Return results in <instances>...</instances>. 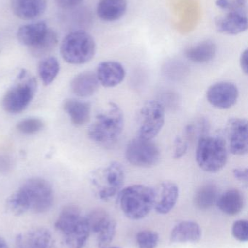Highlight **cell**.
<instances>
[{"label":"cell","instance_id":"1","mask_svg":"<svg viewBox=\"0 0 248 248\" xmlns=\"http://www.w3.org/2000/svg\"><path fill=\"white\" fill-rule=\"evenodd\" d=\"M125 126V117L121 108L115 103H109L107 108L96 116L88 128V136L96 144L109 147L120 137Z\"/></svg>","mask_w":248,"mask_h":248},{"label":"cell","instance_id":"2","mask_svg":"<svg viewBox=\"0 0 248 248\" xmlns=\"http://www.w3.org/2000/svg\"><path fill=\"white\" fill-rule=\"evenodd\" d=\"M119 205L130 219L145 218L154 208V190L143 185L128 186L119 192Z\"/></svg>","mask_w":248,"mask_h":248},{"label":"cell","instance_id":"3","mask_svg":"<svg viewBox=\"0 0 248 248\" xmlns=\"http://www.w3.org/2000/svg\"><path fill=\"white\" fill-rule=\"evenodd\" d=\"M196 160L204 171L217 173L224 169L228 160L226 140L220 136H204L198 141Z\"/></svg>","mask_w":248,"mask_h":248},{"label":"cell","instance_id":"4","mask_svg":"<svg viewBox=\"0 0 248 248\" xmlns=\"http://www.w3.org/2000/svg\"><path fill=\"white\" fill-rule=\"evenodd\" d=\"M37 88L36 78L29 71H20L16 82L6 92L1 101L3 109L11 114L21 113L30 104Z\"/></svg>","mask_w":248,"mask_h":248},{"label":"cell","instance_id":"5","mask_svg":"<svg viewBox=\"0 0 248 248\" xmlns=\"http://www.w3.org/2000/svg\"><path fill=\"white\" fill-rule=\"evenodd\" d=\"M96 46L91 35L84 31H75L67 35L61 46L64 61L72 65H82L93 59Z\"/></svg>","mask_w":248,"mask_h":248},{"label":"cell","instance_id":"6","mask_svg":"<svg viewBox=\"0 0 248 248\" xmlns=\"http://www.w3.org/2000/svg\"><path fill=\"white\" fill-rule=\"evenodd\" d=\"M125 179L123 166L118 162L113 161L98 170L93 182L99 189V198L108 201L120 192Z\"/></svg>","mask_w":248,"mask_h":248},{"label":"cell","instance_id":"7","mask_svg":"<svg viewBox=\"0 0 248 248\" xmlns=\"http://www.w3.org/2000/svg\"><path fill=\"white\" fill-rule=\"evenodd\" d=\"M20 187L27 197L32 212L45 214L51 209L55 197L52 185L48 181L39 177L31 178Z\"/></svg>","mask_w":248,"mask_h":248},{"label":"cell","instance_id":"8","mask_svg":"<svg viewBox=\"0 0 248 248\" xmlns=\"http://www.w3.org/2000/svg\"><path fill=\"white\" fill-rule=\"evenodd\" d=\"M125 157L132 166L150 168L160 161V152L152 140L138 137L131 140L125 150Z\"/></svg>","mask_w":248,"mask_h":248},{"label":"cell","instance_id":"9","mask_svg":"<svg viewBox=\"0 0 248 248\" xmlns=\"http://www.w3.org/2000/svg\"><path fill=\"white\" fill-rule=\"evenodd\" d=\"M165 110L161 103L155 100L146 102L140 110L138 137L153 140L163 128Z\"/></svg>","mask_w":248,"mask_h":248},{"label":"cell","instance_id":"10","mask_svg":"<svg viewBox=\"0 0 248 248\" xmlns=\"http://www.w3.org/2000/svg\"><path fill=\"white\" fill-rule=\"evenodd\" d=\"M85 217L91 234L97 237L98 246L100 248L107 247L115 236L116 222L109 213L101 208L93 210Z\"/></svg>","mask_w":248,"mask_h":248},{"label":"cell","instance_id":"11","mask_svg":"<svg viewBox=\"0 0 248 248\" xmlns=\"http://www.w3.org/2000/svg\"><path fill=\"white\" fill-rule=\"evenodd\" d=\"M226 141L228 150L234 155L247 154L248 150V122L246 119L231 118L225 127Z\"/></svg>","mask_w":248,"mask_h":248},{"label":"cell","instance_id":"12","mask_svg":"<svg viewBox=\"0 0 248 248\" xmlns=\"http://www.w3.org/2000/svg\"><path fill=\"white\" fill-rule=\"evenodd\" d=\"M240 96L238 87L231 82L221 81L211 85L207 90L208 103L218 109L231 108L237 103Z\"/></svg>","mask_w":248,"mask_h":248},{"label":"cell","instance_id":"13","mask_svg":"<svg viewBox=\"0 0 248 248\" xmlns=\"http://www.w3.org/2000/svg\"><path fill=\"white\" fill-rule=\"evenodd\" d=\"M218 31L226 34L236 35L243 33L248 29L246 8H233L228 10L224 16L215 20Z\"/></svg>","mask_w":248,"mask_h":248},{"label":"cell","instance_id":"14","mask_svg":"<svg viewBox=\"0 0 248 248\" xmlns=\"http://www.w3.org/2000/svg\"><path fill=\"white\" fill-rule=\"evenodd\" d=\"M154 190V208L158 214H167L176 205L179 196L177 185L172 182H163Z\"/></svg>","mask_w":248,"mask_h":248},{"label":"cell","instance_id":"15","mask_svg":"<svg viewBox=\"0 0 248 248\" xmlns=\"http://www.w3.org/2000/svg\"><path fill=\"white\" fill-rule=\"evenodd\" d=\"M96 77L99 84L106 88H112L120 84L125 79V68L116 61H104L97 68Z\"/></svg>","mask_w":248,"mask_h":248},{"label":"cell","instance_id":"16","mask_svg":"<svg viewBox=\"0 0 248 248\" xmlns=\"http://www.w3.org/2000/svg\"><path fill=\"white\" fill-rule=\"evenodd\" d=\"M12 10L22 20H33L43 14L46 0H12Z\"/></svg>","mask_w":248,"mask_h":248},{"label":"cell","instance_id":"17","mask_svg":"<svg viewBox=\"0 0 248 248\" xmlns=\"http://www.w3.org/2000/svg\"><path fill=\"white\" fill-rule=\"evenodd\" d=\"M202 237V230L198 223L184 221L172 230L170 240L173 243H198Z\"/></svg>","mask_w":248,"mask_h":248},{"label":"cell","instance_id":"18","mask_svg":"<svg viewBox=\"0 0 248 248\" xmlns=\"http://www.w3.org/2000/svg\"><path fill=\"white\" fill-rule=\"evenodd\" d=\"M99 84L96 74L91 71H85L77 74L71 82L73 93L80 97L93 95L99 89Z\"/></svg>","mask_w":248,"mask_h":248},{"label":"cell","instance_id":"19","mask_svg":"<svg viewBox=\"0 0 248 248\" xmlns=\"http://www.w3.org/2000/svg\"><path fill=\"white\" fill-rule=\"evenodd\" d=\"M245 202L243 192L239 189H231L219 195L216 205L224 214L229 216H236L243 211Z\"/></svg>","mask_w":248,"mask_h":248},{"label":"cell","instance_id":"20","mask_svg":"<svg viewBox=\"0 0 248 248\" xmlns=\"http://www.w3.org/2000/svg\"><path fill=\"white\" fill-rule=\"evenodd\" d=\"M63 108L72 124L77 126L84 125L90 121L91 113L90 103L75 99H68L64 102Z\"/></svg>","mask_w":248,"mask_h":248},{"label":"cell","instance_id":"21","mask_svg":"<svg viewBox=\"0 0 248 248\" xmlns=\"http://www.w3.org/2000/svg\"><path fill=\"white\" fill-rule=\"evenodd\" d=\"M48 26L44 21L23 25L17 32V40L28 47L37 44L46 34Z\"/></svg>","mask_w":248,"mask_h":248},{"label":"cell","instance_id":"22","mask_svg":"<svg viewBox=\"0 0 248 248\" xmlns=\"http://www.w3.org/2000/svg\"><path fill=\"white\" fill-rule=\"evenodd\" d=\"M216 53V45L212 41L205 40L188 48L185 55L191 62L202 64L214 60Z\"/></svg>","mask_w":248,"mask_h":248},{"label":"cell","instance_id":"23","mask_svg":"<svg viewBox=\"0 0 248 248\" xmlns=\"http://www.w3.org/2000/svg\"><path fill=\"white\" fill-rule=\"evenodd\" d=\"M127 7L126 0H100L97 6V14L104 21H115L125 15Z\"/></svg>","mask_w":248,"mask_h":248},{"label":"cell","instance_id":"24","mask_svg":"<svg viewBox=\"0 0 248 248\" xmlns=\"http://www.w3.org/2000/svg\"><path fill=\"white\" fill-rule=\"evenodd\" d=\"M21 235L24 243L30 248H54L55 246L52 233L45 227H34Z\"/></svg>","mask_w":248,"mask_h":248},{"label":"cell","instance_id":"25","mask_svg":"<svg viewBox=\"0 0 248 248\" xmlns=\"http://www.w3.org/2000/svg\"><path fill=\"white\" fill-rule=\"evenodd\" d=\"M83 218L81 211L74 205H67L63 208L55 222V228L61 234L74 230Z\"/></svg>","mask_w":248,"mask_h":248},{"label":"cell","instance_id":"26","mask_svg":"<svg viewBox=\"0 0 248 248\" xmlns=\"http://www.w3.org/2000/svg\"><path fill=\"white\" fill-rule=\"evenodd\" d=\"M90 234L91 233L85 217H83V219L72 231L64 234L62 237L66 248H84Z\"/></svg>","mask_w":248,"mask_h":248},{"label":"cell","instance_id":"27","mask_svg":"<svg viewBox=\"0 0 248 248\" xmlns=\"http://www.w3.org/2000/svg\"><path fill=\"white\" fill-rule=\"evenodd\" d=\"M219 192L216 185L208 183L201 186L195 192L194 204L199 210H208L216 204Z\"/></svg>","mask_w":248,"mask_h":248},{"label":"cell","instance_id":"28","mask_svg":"<svg viewBox=\"0 0 248 248\" xmlns=\"http://www.w3.org/2000/svg\"><path fill=\"white\" fill-rule=\"evenodd\" d=\"M6 209L15 217H20L30 211V205L21 187L15 191L6 201Z\"/></svg>","mask_w":248,"mask_h":248},{"label":"cell","instance_id":"29","mask_svg":"<svg viewBox=\"0 0 248 248\" xmlns=\"http://www.w3.org/2000/svg\"><path fill=\"white\" fill-rule=\"evenodd\" d=\"M60 64L55 57H48L44 58L39 62L38 73L42 83L45 85H50L53 82L59 74Z\"/></svg>","mask_w":248,"mask_h":248},{"label":"cell","instance_id":"30","mask_svg":"<svg viewBox=\"0 0 248 248\" xmlns=\"http://www.w3.org/2000/svg\"><path fill=\"white\" fill-rule=\"evenodd\" d=\"M58 44V36L54 31L48 29L43 38L33 46L29 48V52L36 58H41L48 55L53 50Z\"/></svg>","mask_w":248,"mask_h":248},{"label":"cell","instance_id":"31","mask_svg":"<svg viewBox=\"0 0 248 248\" xmlns=\"http://www.w3.org/2000/svg\"><path fill=\"white\" fill-rule=\"evenodd\" d=\"M45 126L43 121L38 118H26L19 122L16 128L19 132L25 135H33L42 131Z\"/></svg>","mask_w":248,"mask_h":248},{"label":"cell","instance_id":"32","mask_svg":"<svg viewBox=\"0 0 248 248\" xmlns=\"http://www.w3.org/2000/svg\"><path fill=\"white\" fill-rule=\"evenodd\" d=\"M209 130V124L205 119H200L189 124L186 128V137L187 140L195 141L199 140L207 135Z\"/></svg>","mask_w":248,"mask_h":248},{"label":"cell","instance_id":"33","mask_svg":"<svg viewBox=\"0 0 248 248\" xmlns=\"http://www.w3.org/2000/svg\"><path fill=\"white\" fill-rule=\"evenodd\" d=\"M158 242V233L151 230H143L136 235L138 248H156Z\"/></svg>","mask_w":248,"mask_h":248},{"label":"cell","instance_id":"34","mask_svg":"<svg viewBox=\"0 0 248 248\" xmlns=\"http://www.w3.org/2000/svg\"><path fill=\"white\" fill-rule=\"evenodd\" d=\"M233 237L242 243L248 240V222L246 220H238L232 226Z\"/></svg>","mask_w":248,"mask_h":248},{"label":"cell","instance_id":"35","mask_svg":"<svg viewBox=\"0 0 248 248\" xmlns=\"http://www.w3.org/2000/svg\"><path fill=\"white\" fill-rule=\"evenodd\" d=\"M174 157L175 159H180L187 153L189 148L188 141L183 140L180 136H177L174 141Z\"/></svg>","mask_w":248,"mask_h":248},{"label":"cell","instance_id":"36","mask_svg":"<svg viewBox=\"0 0 248 248\" xmlns=\"http://www.w3.org/2000/svg\"><path fill=\"white\" fill-rule=\"evenodd\" d=\"M11 167V157L4 153H0V173H7Z\"/></svg>","mask_w":248,"mask_h":248},{"label":"cell","instance_id":"37","mask_svg":"<svg viewBox=\"0 0 248 248\" xmlns=\"http://www.w3.org/2000/svg\"><path fill=\"white\" fill-rule=\"evenodd\" d=\"M83 0H55L58 7L62 9H71L83 2Z\"/></svg>","mask_w":248,"mask_h":248},{"label":"cell","instance_id":"38","mask_svg":"<svg viewBox=\"0 0 248 248\" xmlns=\"http://www.w3.org/2000/svg\"><path fill=\"white\" fill-rule=\"evenodd\" d=\"M233 175L234 178L240 182L248 184V169H242L237 168L233 170Z\"/></svg>","mask_w":248,"mask_h":248},{"label":"cell","instance_id":"39","mask_svg":"<svg viewBox=\"0 0 248 248\" xmlns=\"http://www.w3.org/2000/svg\"><path fill=\"white\" fill-rule=\"evenodd\" d=\"M240 65L241 67L242 71L245 74H248V51L246 49V50L242 52L240 58Z\"/></svg>","mask_w":248,"mask_h":248},{"label":"cell","instance_id":"40","mask_svg":"<svg viewBox=\"0 0 248 248\" xmlns=\"http://www.w3.org/2000/svg\"><path fill=\"white\" fill-rule=\"evenodd\" d=\"M15 248H30L23 241L21 234H17L15 240Z\"/></svg>","mask_w":248,"mask_h":248},{"label":"cell","instance_id":"41","mask_svg":"<svg viewBox=\"0 0 248 248\" xmlns=\"http://www.w3.org/2000/svg\"><path fill=\"white\" fill-rule=\"evenodd\" d=\"M230 0H217L216 5L222 10H228L230 7Z\"/></svg>","mask_w":248,"mask_h":248},{"label":"cell","instance_id":"42","mask_svg":"<svg viewBox=\"0 0 248 248\" xmlns=\"http://www.w3.org/2000/svg\"><path fill=\"white\" fill-rule=\"evenodd\" d=\"M0 248H9L7 241L1 236H0Z\"/></svg>","mask_w":248,"mask_h":248},{"label":"cell","instance_id":"43","mask_svg":"<svg viewBox=\"0 0 248 248\" xmlns=\"http://www.w3.org/2000/svg\"><path fill=\"white\" fill-rule=\"evenodd\" d=\"M120 248L118 247H112V248Z\"/></svg>","mask_w":248,"mask_h":248}]
</instances>
